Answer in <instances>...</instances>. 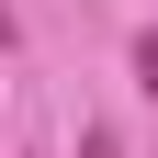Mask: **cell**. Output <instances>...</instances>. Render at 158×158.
<instances>
[{
  "mask_svg": "<svg viewBox=\"0 0 158 158\" xmlns=\"http://www.w3.org/2000/svg\"><path fill=\"white\" fill-rule=\"evenodd\" d=\"M79 158H124V135L113 124H79Z\"/></svg>",
  "mask_w": 158,
  "mask_h": 158,
  "instance_id": "cell-2",
  "label": "cell"
},
{
  "mask_svg": "<svg viewBox=\"0 0 158 158\" xmlns=\"http://www.w3.org/2000/svg\"><path fill=\"white\" fill-rule=\"evenodd\" d=\"M11 34H23V23H11V0H0V45H11Z\"/></svg>",
  "mask_w": 158,
  "mask_h": 158,
  "instance_id": "cell-3",
  "label": "cell"
},
{
  "mask_svg": "<svg viewBox=\"0 0 158 158\" xmlns=\"http://www.w3.org/2000/svg\"><path fill=\"white\" fill-rule=\"evenodd\" d=\"M124 56H135V90H158V23H135V45H124Z\"/></svg>",
  "mask_w": 158,
  "mask_h": 158,
  "instance_id": "cell-1",
  "label": "cell"
}]
</instances>
